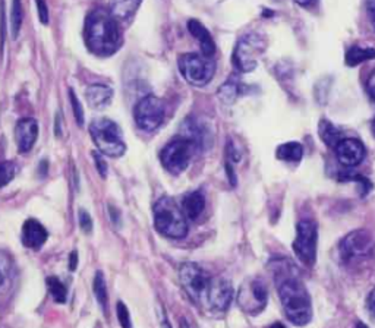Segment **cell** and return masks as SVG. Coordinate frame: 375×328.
Wrapping results in <instances>:
<instances>
[{"instance_id": "cell-1", "label": "cell", "mask_w": 375, "mask_h": 328, "mask_svg": "<svg viewBox=\"0 0 375 328\" xmlns=\"http://www.w3.org/2000/svg\"><path fill=\"white\" fill-rule=\"evenodd\" d=\"M271 270L275 289L288 320L297 327L310 324L312 320V301L299 271L289 259L273 261Z\"/></svg>"}, {"instance_id": "cell-2", "label": "cell", "mask_w": 375, "mask_h": 328, "mask_svg": "<svg viewBox=\"0 0 375 328\" xmlns=\"http://www.w3.org/2000/svg\"><path fill=\"white\" fill-rule=\"evenodd\" d=\"M122 32L117 19L103 8H95L87 16L85 41L87 47L97 56H110L122 46Z\"/></svg>"}, {"instance_id": "cell-3", "label": "cell", "mask_w": 375, "mask_h": 328, "mask_svg": "<svg viewBox=\"0 0 375 328\" xmlns=\"http://www.w3.org/2000/svg\"><path fill=\"white\" fill-rule=\"evenodd\" d=\"M154 226L160 235L170 239H183L188 235L186 215L182 207L169 196H163L154 205Z\"/></svg>"}, {"instance_id": "cell-4", "label": "cell", "mask_w": 375, "mask_h": 328, "mask_svg": "<svg viewBox=\"0 0 375 328\" xmlns=\"http://www.w3.org/2000/svg\"><path fill=\"white\" fill-rule=\"evenodd\" d=\"M90 134L98 151L109 157H122L126 151L124 134L113 120L102 117L95 119L90 125Z\"/></svg>"}, {"instance_id": "cell-5", "label": "cell", "mask_w": 375, "mask_h": 328, "mask_svg": "<svg viewBox=\"0 0 375 328\" xmlns=\"http://www.w3.org/2000/svg\"><path fill=\"white\" fill-rule=\"evenodd\" d=\"M195 150V144L188 138H174L160 151L161 166L172 174H181L190 166Z\"/></svg>"}, {"instance_id": "cell-6", "label": "cell", "mask_w": 375, "mask_h": 328, "mask_svg": "<svg viewBox=\"0 0 375 328\" xmlns=\"http://www.w3.org/2000/svg\"><path fill=\"white\" fill-rule=\"evenodd\" d=\"M179 71L188 82L203 86L213 80L216 63L205 54L185 53L179 58Z\"/></svg>"}, {"instance_id": "cell-7", "label": "cell", "mask_w": 375, "mask_h": 328, "mask_svg": "<svg viewBox=\"0 0 375 328\" xmlns=\"http://www.w3.org/2000/svg\"><path fill=\"white\" fill-rule=\"evenodd\" d=\"M267 47V40L257 32H249V34L242 37L234 51V65L239 72H251L257 68V63L261 54Z\"/></svg>"}, {"instance_id": "cell-8", "label": "cell", "mask_w": 375, "mask_h": 328, "mask_svg": "<svg viewBox=\"0 0 375 328\" xmlns=\"http://www.w3.org/2000/svg\"><path fill=\"white\" fill-rule=\"evenodd\" d=\"M318 227L312 220H301L296 224V237L293 240V250L302 264L312 267L317 261Z\"/></svg>"}, {"instance_id": "cell-9", "label": "cell", "mask_w": 375, "mask_h": 328, "mask_svg": "<svg viewBox=\"0 0 375 328\" xmlns=\"http://www.w3.org/2000/svg\"><path fill=\"white\" fill-rule=\"evenodd\" d=\"M179 279L183 289L194 302H207V293L213 277H209L205 270L195 262H185L179 268Z\"/></svg>"}, {"instance_id": "cell-10", "label": "cell", "mask_w": 375, "mask_h": 328, "mask_svg": "<svg viewBox=\"0 0 375 328\" xmlns=\"http://www.w3.org/2000/svg\"><path fill=\"white\" fill-rule=\"evenodd\" d=\"M134 117L139 129L146 130V132H152L164 122L166 104L154 95L142 97L134 108Z\"/></svg>"}, {"instance_id": "cell-11", "label": "cell", "mask_w": 375, "mask_h": 328, "mask_svg": "<svg viewBox=\"0 0 375 328\" xmlns=\"http://www.w3.org/2000/svg\"><path fill=\"white\" fill-rule=\"evenodd\" d=\"M269 292L261 279H251L242 284L238 293V303L249 315L261 314L267 306Z\"/></svg>"}, {"instance_id": "cell-12", "label": "cell", "mask_w": 375, "mask_h": 328, "mask_svg": "<svg viewBox=\"0 0 375 328\" xmlns=\"http://www.w3.org/2000/svg\"><path fill=\"white\" fill-rule=\"evenodd\" d=\"M375 248L372 236L367 231H354L346 235L339 244V255L343 262L368 257Z\"/></svg>"}, {"instance_id": "cell-13", "label": "cell", "mask_w": 375, "mask_h": 328, "mask_svg": "<svg viewBox=\"0 0 375 328\" xmlns=\"http://www.w3.org/2000/svg\"><path fill=\"white\" fill-rule=\"evenodd\" d=\"M231 299H234L231 283L225 277H213L207 293V303L209 308L218 312H225L229 309Z\"/></svg>"}, {"instance_id": "cell-14", "label": "cell", "mask_w": 375, "mask_h": 328, "mask_svg": "<svg viewBox=\"0 0 375 328\" xmlns=\"http://www.w3.org/2000/svg\"><path fill=\"white\" fill-rule=\"evenodd\" d=\"M337 160L343 164L345 167H355L365 159V147L356 138H343L337 147L334 148Z\"/></svg>"}, {"instance_id": "cell-15", "label": "cell", "mask_w": 375, "mask_h": 328, "mask_svg": "<svg viewBox=\"0 0 375 328\" xmlns=\"http://www.w3.org/2000/svg\"><path fill=\"white\" fill-rule=\"evenodd\" d=\"M38 137V124L36 119L25 117L21 119L15 128L16 145L21 152H28L34 147Z\"/></svg>"}, {"instance_id": "cell-16", "label": "cell", "mask_w": 375, "mask_h": 328, "mask_svg": "<svg viewBox=\"0 0 375 328\" xmlns=\"http://www.w3.org/2000/svg\"><path fill=\"white\" fill-rule=\"evenodd\" d=\"M22 244H24L27 248L38 250L49 237V233L40 222H37L36 218H30L22 226Z\"/></svg>"}, {"instance_id": "cell-17", "label": "cell", "mask_w": 375, "mask_h": 328, "mask_svg": "<svg viewBox=\"0 0 375 328\" xmlns=\"http://www.w3.org/2000/svg\"><path fill=\"white\" fill-rule=\"evenodd\" d=\"M188 30H190L191 34L198 40V43H200L203 54H205V56H208V58H212L213 54L216 53V43H214L212 34L208 32V30L200 23V21H196V19H191L190 23H188Z\"/></svg>"}, {"instance_id": "cell-18", "label": "cell", "mask_w": 375, "mask_h": 328, "mask_svg": "<svg viewBox=\"0 0 375 328\" xmlns=\"http://www.w3.org/2000/svg\"><path fill=\"white\" fill-rule=\"evenodd\" d=\"M85 98L88 104H90L95 110H102V108L107 107L113 98V90L109 89L106 85L95 84L88 86L85 91Z\"/></svg>"}, {"instance_id": "cell-19", "label": "cell", "mask_w": 375, "mask_h": 328, "mask_svg": "<svg viewBox=\"0 0 375 328\" xmlns=\"http://www.w3.org/2000/svg\"><path fill=\"white\" fill-rule=\"evenodd\" d=\"M205 209V198L200 191L186 194L182 200V211L190 220H196Z\"/></svg>"}, {"instance_id": "cell-20", "label": "cell", "mask_w": 375, "mask_h": 328, "mask_svg": "<svg viewBox=\"0 0 375 328\" xmlns=\"http://www.w3.org/2000/svg\"><path fill=\"white\" fill-rule=\"evenodd\" d=\"M142 0H110V12L117 21H128L135 15Z\"/></svg>"}, {"instance_id": "cell-21", "label": "cell", "mask_w": 375, "mask_h": 328, "mask_svg": "<svg viewBox=\"0 0 375 328\" xmlns=\"http://www.w3.org/2000/svg\"><path fill=\"white\" fill-rule=\"evenodd\" d=\"M14 262L3 250H0V296H5L14 283Z\"/></svg>"}, {"instance_id": "cell-22", "label": "cell", "mask_w": 375, "mask_h": 328, "mask_svg": "<svg viewBox=\"0 0 375 328\" xmlns=\"http://www.w3.org/2000/svg\"><path fill=\"white\" fill-rule=\"evenodd\" d=\"M304 156V147L299 144V142H286V144H282L275 150V157L282 161L286 163H297L302 160Z\"/></svg>"}, {"instance_id": "cell-23", "label": "cell", "mask_w": 375, "mask_h": 328, "mask_svg": "<svg viewBox=\"0 0 375 328\" xmlns=\"http://www.w3.org/2000/svg\"><path fill=\"white\" fill-rule=\"evenodd\" d=\"M318 134H319V137H321L324 144L328 145V147H332V148H336L339 142L341 139H343V138H341L340 129H337L327 119H323L321 122H319V125H318Z\"/></svg>"}, {"instance_id": "cell-24", "label": "cell", "mask_w": 375, "mask_h": 328, "mask_svg": "<svg viewBox=\"0 0 375 328\" xmlns=\"http://www.w3.org/2000/svg\"><path fill=\"white\" fill-rule=\"evenodd\" d=\"M375 59V49H370V47H352L348 53H346V65L348 67H358V65Z\"/></svg>"}, {"instance_id": "cell-25", "label": "cell", "mask_w": 375, "mask_h": 328, "mask_svg": "<svg viewBox=\"0 0 375 328\" xmlns=\"http://www.w3.org/2000/svg\"><path fill=\"white\" fill-rule=\"evenodd\" d=\"M94 286H93V290H94V294H95V299L98 302V305H100V308L104 311V314H107V306H109V293H107V286H106V280H104V276L102 271H97L95 272V277H94Z\"/></svg>"}, {"instance_id": "cell-26", "label": "cell", "mask_w": 375, "mask_h": 328, "mask_svg": "<svg viewBox=\"0 0 375 328\" xmlns=\"http://www.w3.org/2000/svg\"><path fill=\"white\" fill-rule=\"evenodd\" d=\"M217 95H218L220 100H222V103H225V104H234L235 100L238 98V95H239V82H238V80L231 78V80L226 81L218 89Z\"/></svg>"}, {"instance_id": "cell-27", "label": "cell", "mask_w": 375, "mask_h": 328, "mask_svg": "<svg viewBox=\"0 0 375 328\" xmlns=\"http://www.w3.org/2000/svg\"><path fill=\"white\" fill-rule=\"evenodd\" d=\"M47 289L52 294V298L58 303H65L66 296H68V290H66L65 284L59 280V277L52 276L47 279Z\"/></svg>"}, {"instance_id": "cell-28", "label": "cell", "mask_w": 375, "mask_h": 328, "mask_svg": "<svg viewBox=\"0 0 375 328\" xmlns=\"http://www.w3.org/2000/svg\"><path fill=\"white\" fill-rule=\"evenodd\" d=\"M22 5L21 0H14L12 2V14H10V28H12V38L18 37V32L22 24Z\"/></svg>"}, {"instance_id": "cell-29", "label": "cell", "mask_w": 375, "mask_h": 328, "mask_svg": "<svg viewBox=\"0 0 375 328\" xmlns=\"http://www.w3.org/2000/svg\"><path fill=\"white\" fill-rule=\"evenodd\" d=\"M16 174V166L12 161H0V188L6 187L14 180Z\"/></svg>"}, {"instance_id": "cell-30", "label": "cell", "mask_w": 375, "mask_h": 328, "mask_svg": "<svg viewBox=\"0 0 375 328\" xmlns=\"http://www.w3.org/2000/svg\"><path fill=\"white\" fill-rule=\"evenodd\" d=\"M340 180H352L356 182L359 185V192L362 196H367L368 192L372 189V183L368 178L365 176H359V174H343V176H340Z\"/></svg>"}, {"instance_id": "cell-31", "label": "cell", "mask_w": 375, "mask_h": 328, "mask_svg": "<svg viewBox=\"0 0 375 328\" xmlns=\"http://www.w3.org/2000/svg\"><path fill=\"white\" fill-rule=\"evenodd\" d=\"M69 98H71V104H72V110H73L76 124H78L80 126H84L85 116H84V108L81 106V102L78 100V97L75 95V93L72 90H69Z\"/></svg>"}, {"instance_id": "cell-32", "label": "cell", "mask_w": 375, "mask_h": 328, "mask_svg": "<svg viewBox=\"0 0 375 328\" xmlns=\"http://www.w3.org/2000/svg\"><path fill=\"white\" fill-rule=\"evenodd\" d=\"M116 312H117V320H119V324L122 328H132V321H130V315H129V311L126 308V305L124 302H117V308H116Z\"/></svg>"}, {"instance_id": "cell-33", "label": "cell", "mask_w": 375, "mask_h": 328, "mask_svg": "<svg viewBox=\"0 0 375 328\" xmlns=\"http://www.w3.org/2000/svg\"><path fill=\"white\" fill-rule=\"evenodd\" d=\"M78 220H80V226L82 229V232L84 233H91V231H93V218H91V215L88 214L85 210H80Z\"/></svg>"}, {"instance_id": "cell-34", "label": "cell", "mask_w": 375, "mask_h": 328, "mask_svg": "<svg viewBox=\"0 0 375 328\" xmlns=\"http://www.w3.org/2000/svg\"><path fill=\"white\" fill-rule=\"evenodd\" d=\"M36 5H37V10H38L40 23L47 25L49 24V8L46 5V0H36Z\"/></svg>"}, {"instance_id": "cell-35", "label": "cell", "mask_w": 375, "mask_h": 328, "mask_svg": "<svg viewBox=\"0 0 375 328\" xmlns=\"http://www.w3.org/2000/svg\"><path fill=\"white\" fill-rule=\"evenodd\" d=\"M94 161H95V167H97V172L100 173V176L103 179L107 178V163L106 160L103 159V156L98 154V152H94Z\"/></svg>"}, {"instance_id": "cell-36", "label": "cell", "mask_w": 375, "mask_h": 328, "mask_svg": "<svg viewBox=\"0 0 375 328\" xmlns=\"http://www.w3.org/2000/svg\"><path fill=\"white\" fill-rule=\"evenodd\" d=\"M367 93L370 95V100H371L372 106L375 107V69L372 71V73L370 75V78L367 81Z\"/></svg>"}, {"instance_id": "cell-37", "label": "cell", "mask_w": 375, "mask_h": 328, "mask_svg": "<svg viewBox=\"0 0 375 328\" xmlns=\"http://www.w3.org/2000/svg\"><path fill=\"white\" fill-rule=\"evenodd\" d=\"M365 6H367V14H368V18L371 21V25H372V28L375 31V0H367Z\"/></svg>"}, {"instance_id": "cell-38", "label": "cell", "mask_w": 375, "mask_h": 328, "mask_svg": "<svg viewBox=\"0 0 375 328\" xmlns=\"http://www.w3.org/2000/svg\"><path fill=\"white\" fill-rule=\"evenodd\" d=\"M367 306H368V311L375 316V288H374V289L371 290V293L368 294Z\"/></svg>"}, {"instance_id": "cell-39", "label": "cell", "mask_w": 375, "mask_h": 328, "mask_svg": "<svg viewBox=\"0 0 375 328\" xmlns=\"http://www.w3.org/2000/svg\"><path fill=\"white\" fill-rule=\"evenodd\" d=\"M76 267H78V253H76V250H72L69 257V270L75 271Z\"/></svg>"}, {"instance_id": "cell-40", "label": "cell", "mask_w": 375, "mask_h": 328, "mask_svg": "<svg viewBox=\"0 0 375 328\" xmlns=\"http://www.w3.org/2000/svg\"><path fill=\"white\" fill-rule=\"evenodd\" d=\"M226 170H227V176L230 179L231 187H235V185H236V176H235V173H234V169H231V166H230L229 163L226 164Z\"/></svg>"}, {"instance_id": "cell-41", "label": "cell", "mask_w": 375, "mask_h": 328, "mask_svg": "<svg viewBox=\"0 0 375 328\" xmlns=\"http://www.w3.org/2000/svg\"><path fill=\"white\" fill-rule=\"evenodd\" d=\"M109 211H110V217H112L113 218V222L116 223V224H119V211L115 209V207H112V205H110L109 207Z\"/></svg>"}, {"instance_id": "cell-42", "label": "cell", "mask_w": 375, "mask_h": 328, "mask_svg": "<svg viewBox=\"0 0 375 328\" xmlns=\"http://www.w3.org/2000/svg\"><path fill=\"white\" fill-rule=\"evenodd\" d=\"M160 314H161V320H160V323H161V328H172V325H170V323L168 321V316H166V312H164L163 309L160 311Z\"/></svg>"}, {"instance_id": "cell-43", "label": "cell", "mask_w": 375, "mask_h": 328, "mask_svg": "<svg viewBox=\"0 0 375 328\" xmlns=\"http://www.w3.org/2000/svg\"><path fill=\"white\" fill-rule=\"evenodd\" d=\"M295 2L299 5V6H304V8H308V6H312L315 5L318 0H295Z\"/></svg>"}, {"instance_id": "cell-44", "label": "cell", "mask_w": 375, "mask_h": 328, "mask_svg": "<svg viewBox=\"0 0 375 328\" xmlns=\"http://www.w3.org/2000/svg\"><path fill=\"white\" fill-rule=\"evenodd\" d=\"M56 135L60 137V116H56Z\"/></svg>"}, {"instance_id": "cell-45", "label": "cell", "mask_w": 375, "mask_h": 328, "mask_svg": "<svg viewBox=\"0 0 375 328\" xmlns=\"http://www.w3.org/2000/svg\"><path fill=\"white\" fill-rule=\"evenodd\" d=\"M179 324H181V328H191V327H190V324H188L185 320H181V323H179Z\"/></svg>"}, {"instance_id": "cell-46", "label": "cell", "mask_w": 375, "mask_h": 328, "mask_svg": "<svg viewBox=\"0 0 375 328\" xmlns=\"http://www.w3.org/2000/svg\"><path fill=\"white\" fill-rule=\"evenodd\" d=\"M270 328H286L282 323H275V324H273Z\"/></svg>"}, {"instance_id": "cell-47", "label": "cell", "mask_w": 375, "mask_h": 328, "mask_svg": "<svg viewBox=\"0 0 375 328\" xmlns=\"http://www.w3.org/2000/svg\"><path fill=\"white\" fill-rule=\"evenodd\" d=\"M356 328H368V325H365L363 323H358V324H356Z\"/></svg>"}, {"instance_id": "cell-48", "label": "cell", "mask_w": 375, "mask_h": 328, "mask_svg": "<svg viewBox=\"0 0 375 328\" xmlns=\"http://www.w3.org/2000/svg\"><path fill=\"white\" fill-rule=\"evenodd\" d=\"M371 130H372V134H374V137H375V119L372 120V125H371Z\"/></svg>"}]
</instances>
